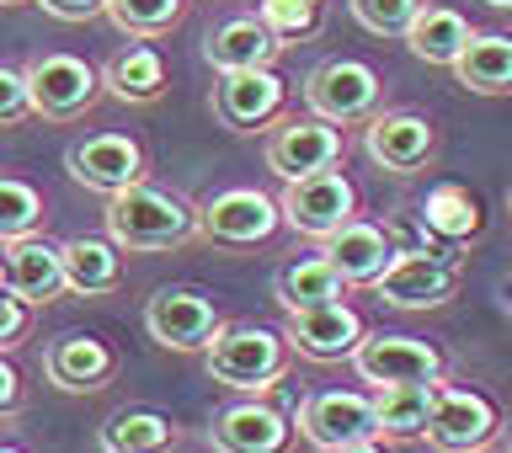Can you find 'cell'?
Returning a JSON list of instances; mask_svg holds the SVG:
<instances>
[{
    "instance_id": "484cf974",
    "label": "cell",
    "mask_w": 512,
    "mask_h": 453,
    "mask_svg": "<svg viewBox=\"0 0 512 453\" xmlns=\"http://www.w3.org/2000/svg\"><path fill=\"white\" fill-rule=\"evenodd\" d=\"M379 411V438L384 443H411L427 432V411H432V384H384L374 395Z\"/></svg>"
},
{
    "instance_id": "8992f818",
    "label": "cell",
    "mask_w": 512,
    "mask_h": 453,
    "mask_svg": "<svg viewBox=\"0 0 512 453\" xmlns=\"http://www.w3.org/2000/svg\"><path fill=\"white\" fill-rule=\"evenodd\" d=\"M22 75H27L32 112L54 123H70L80 112H91L96 96H102V75L75 54H32Z\"/></svg>"
},
{
    "instance_id": "ba28073f",
    "label": "cell",
    "mask_w": 512,
    "mask_h": 453,
    "mask_svg": "<svg viewBox=\"0 0 512 453\" xmlns=\"http://www.w3.org/2000/svg\"><path fill=\"white\" fill-rule=\"evenodd\" d=\"M278 208H283V224H294L299 235L326 240L331 230H342V224L358 214V187H352L336 166H326V171L294 176V182L283 187Z\"/></svg>"
},
{
    "instance_id": "f35d334b",
    "label": "cell",
    "mask_w": 512,
    "mask_h": 453,
    "mask_svg": "<svg viewBox=\"0 0 512 453\" xmlns=\"http://www.w3.org/2000/svg\"><path fill=\"white\" fill-rule=\"evenodd\" d=\"M486 6H496V11H512V0H486Z\"/></svg>"
},
{
    "instance_id": "9a60e30c",
    "label": "cell",
    "mask_w": 512,
    "mask_h": 453,
    "mask_svg": "<svg viewBox=\"0 0 512 453\" xmlns=\"http://www.w3.org/2000/svg\"><path fill=\"white\" fill-rule=\"evenodd\" d=\"M336 160H342V128L315 118V112L310 118H288L283 128H272V139H267V171H278L283 182L326 171Z\"/></svg>"
},
{
    "instance_id": "44dd1931",
    "label": "cell",
    "mask_w": 512,
    "mask_h": 453,
    "mask_svg": "<svg viewBox=\"0 0 512 453\" xmlns=\"http://www.w3.org/2000/svg\"><path fill=\"white\" fill-rule=\"evenodd\" d=\"M283 54V38L272 32L262 16H230V22H219L214 32L203 38V59L214 64V70H256V64H272Z\"/></svg>"
},
{
    "instance_id": "30bf717a",
    "label": "cell",
    "mask_w": 512,
    "mask_h": 453,
    "mask_svg": "<svg viewBox=\"0 0 512 453\" xmlns=\"http://www.w3.org/2000/svg\"><path fill=\"white\" fill-rule=\"evenodd\" d=\"M352 368L363 384H438L443 379V352L422 342V336H363L352 352Z\"/></svg>"
},
{
    "instance_id": "52a82bcc",
    "label": "cell",
    "mask_w": 512,
    "mask_h": 453,
    "mask_svg": "<svg viewBox=\"0 0 512 453\" xmlns=\"http://www.w3.org/2000/svg\"><path fill=\"white\" fill-rule=\"evenodd\" d=\"M374 288L390 310H438L459 294V262L448 251H395Z\"/></svg>"
},
{
    "instance_id": "2e32d148",
    "label": "cell",
    "mask_w": 512,
    "mask_h": 453,
    "mask_svg": "<svg viewBox=\"0 0 512 453\" xmlns=\"http://www.w3.org/2000/svg\"><path fill=\"white\" fill-rule=\"evenodd\" d=\"M0 272H6L11 294L22 304H32V310H48L59 294H70V283H64V256H59V246H48L38 230L22 235V240H6Z\"/></svg>"
},
{
    "instance_id": "5b68a950",
    "label": "cell",
    "mask_w": 512,
    "mask_h": 453,
    "mask_svg": "<svg viewBox=\"0 0 512 453\" xmlns=\"http://www.w3.org/2000/svg\"><path fill=\"white\" fill-rule=\"evenodd\" d=\"M379 75L368 70L363 59H320L310 75H304V107L315 118H326L336 128L347 123H368L379 107Z\"/></svg>"
},
{
    "instance_id": "836d02e7",
    "label": "cell",
    "mask_w": 512,
    "mask_h": 453,
    "mask_svg": "<svg viewBox=\"0 0 512 453\" xmlns=\"http://www.w3.org/2000/svg\"><path fill=\"white\" fill-rule=\"evenodd\" d=\"M32 112V96H27V75L11 70V64H0V128L6 123H22Z\"/></svg>"
},
{
    "instance_id": "f1b7e54d",
    "label": "cell",
    "mask_w": 512,
    "mask_h": 453,
    "mask_svg": "<svg viewBox=\"0 0 512 453\" xmlns=\"http://www.w3.org/2000/svg\"><path fill=\"white\" fill-rule=\"evenodd\" d=\"M102 11L112 16L118 32H128V38H160V32H171L182 22L187 0H107Z\"/></svg>"
},
{
    "instance_id": "7a4b0ae2",
    "label": "cell",
    "mask_w": 512,
    "mask_h": 453,
    "mask_svg": "<svg viewBox=\"0 0 512 453\" xmlns=\"http://www.w3.org/2000/svg\"><path fill=\"white\" fill-rule=\"evenodd\" d=\"M288 336L267 331V326H219V336L203 347V363L219 384H230L240 395H262L288 374Z\"/></svg>"
},
{
    "instance_id": "3957f363",
    "label": "cell",
    "mask_w": 512,
    "mask_h": 453,
    "mask_svg": "<svg viewBox=\"0 0 512 453\" xmlns=\"http://www.w3.org/2000/svg\"><path fill=\"white\" fill-rule=\"evenodd\" d=\"M299 438L320 453H363L379 448V411L358 390H320L299 406Z\"/></svg>"
},
{
    "instance_id": "4316f807",
    "label": "cell",
    "mask_w": 512,
    "mask_h": 453,
    "mask_svg": "<svg viewBox=\"0 0 512 453\" xmlns=\"http://www.w3.org/2000/svg\"><path fill=\"white\" fill-rule=\"evenodd\" d=\"M176 443V427L171 416L160 411H144V406H128V411H112L102 422V448L107 453H160Z\"/></svg>"
},
{
    "instance_id": "60d3db41",
    "label": "cell",
    "mask_w": 512,
    "mask_h": 453,
    "mask_svg": "<svg viewBox=\"0 0 512 453\" xmlns=\"http://www.w3.org/2000/svg\"><path fill=\"white\" fill-rule=\"evenodd\" d=\"M507 208H512V192H507Z\"/></svg>"
},
{
    "instance_id": "277c9868",
    "label": "cell",
    "mask_w": 512,
    "mask_h": 453,
    "mask_svg": "<svg viewBox=\"0 0 512 453\" xmlns=\"http://www.w3.org/2000/svg\"><path fill=\"white\" fill-rule=\"evenodd\" d=\"M502 411L491 395L464 390V384H432V411H427V432L422 438L443 453H475L496 443Z\"/></svg>"
},
{
    "instance_id": "4dcf8cb0",
    "label": "cell",
    "mask_w": 512,
    "mask_h": 453,
    "mask_svg": "<svg viewBox=\"0 0 512 453\" xmlns=\"http://www.w3.org/2000/svg\"><path fill=\"white\" fill-rule=\"evenodd\" d=\"M43 230V192L22 176H0V246Z\"/></svg>"
},
{
    "instance_id": "5bb4252c",
    "label": "cell",
    "mask_w": 512,
    "mask_h": 453,
    "mask_svg": "<svg viewBox=\"0 0 512 453\" xmlns=\"http://www.w3.org/2000/svg\"><path fill=\"white\" fill-rule=\"evenodd\" d=\"M64 166H70V176L80 187L107 192V198H112V192L144 182V144L128 139V134H91V139L70 144Z\"/></svg>"
},
{
    "instance_id": "ffe728a7",
    "label": "cell",
    "mask_w": 512,
    "mask_h": 453,
    "mask_svg": "<svg viewBox=\"0 0 512 453\" xmlns=\"http://www.w3.org/2000/svg\"><path fill=\"white\" fill-rule=\"evenodd\" d=\"M326 256H331V267L342 272V283H358V288H374L379 283V272L390 267V235H384V224H368L352 214L342 230H331L326 235Z\"/></svg>"
},
{
    "instance_id": "ab89813d",
    "label": "cell",
    "mask_w": 512,
    "mask_h": 453,
    "mask_svg": "<svg viewBox=\"0 0 512 453\" xmlns=\"http://www.w3.org/2000/svg\"><path fill=\"white\" fill-rule=\"evenodd\" d=\"M0 6H22V0H0Z\"/></svg>"
},
{
    "instance_id": "8fae6325",
    "label": "cell",
    "mask_w": 512,
    "mask_h": 453,
    "mask_svg": "<svg viewBox=\"0 0 512 453\" xmlns=\"http://www.w3.org/2000/svg\"><path fill=\"white\" fill-rule=\"evenodd\" d=\"M288 86L272 75V64H256V70H224L214 86V118L230 128V134H256L283 112Z\"/></svg>"
},
{
    "instance_id": "6da1fadb",
    "label": "cell",
    "mask_w": 512,
    "mask_h": 453,
    "mask_svg": "<svg viewBox=\"0 0 512 453\" xmlns=\"http://www.w3.org/2000/svg\"><path fill=\"white\" fill-rule=\"evenodd\" d=\"M107 235L118 240V251H139V256L176 251L198 235V208L187 198H171V192L150 187V182H134L123 192H112Z\"/></svg>"
},
{
    "instance_id": "4fadbf2b",
    "label": "cell",
    "mask_w": 512,
    "mask_h": 453,
    "mask_svg": "<svg viewBox=\"0 0 512 453\" xmlns=\"http://www.w3.org/2000/svg\"><path fill=\"white\" fill-rule=\"evenodd\" d=\"M288 347L299 352V358H315V363H342L358 352L363 342V315L358 310H347L342 299H331V304H310V310H294L288 315Z\"/></svg>"
},
{
    "instance_id": "7c38bea8",
    "label": "cell",
    "mask_w": 512,
    "mask_h": 453,
    "mask_svg": "<svg viewBox=\"0 0 512 453\" xmlns=\"http://www.w3.org/2000/svg\"><path fill=\"white\" fill-rule=\"evenodd\" d=\"M219 326L224 320L214 310V299L192 294V288H160V294L144 304V331L171 352H203L219 336Z\"/></svg>"
},
{
    "instance_id": "e575fe53",
    "label": "cell",
    "mask_w": 512,
    "mask_h": 453,
    "mask_svg": "<svg viewBox=\"0 0 512 453\" xmlns=\"http://www.w3.org/2000/svg\"><path fill=\"white\" fill-rule=\"evenodd\" d=\"M27 326H32V304H22L6 283H0V352H11L16 342H22Z\"/></svg>"
},
{
    "instance_id": "d590c367",
    "label": "cell",
    "mask_w": 512,
    "mask_h": 453,
    "mask_svg": "<svg viewBox=\"0 0 512 453\" xmlns=\"http://www.w3.org/2000/svg\"><path fill=\"white\" fill-rule=\"evenodd\" d=\"M38 6L54 16V22H91V16L102 11L107 0H38Z\"/></svg>"
},
{
    "instance_id": "9c48e42d",
    "label": "cell",
    "mask_w": 512,
    "mask_h": 453,
    "mask_svg": "<svg viewBox=\"0 0 512 453\" xmlns=\"http://www.w3.org/2000/svg\"><path fill=\"white\" fill-rule=\"evenodd\" d=\"M278 224L283 208L256 187H224L198 203V235L219 240V246H262Z\"/></svg>"
},
{
    "instance_id": "74e56055",
    "label": "cell",
    "mask_w": 512,
    "mask_h": 453,
    "mask_svg": "<svg viewBox=\"0 0 512 453\" xmlns=\"http://www.w3.org/2000/svg\"><path fill=\"white\" fill-rule=\"evenodd\" d=\"M502 299H507V310H512V278L502 283Z\"/></svg>"
},
{
    "instance_id": "7402d4cb",
    "label": "cell",
    "mask_w": 512,
    "mask_h": 453,
    "mask_svg": "<svg viewBox=\"0 0 512 453\" xmlns=\"http://www.w3.org/2000/svg\"><path fill=\"white\" fill-rule=\"evenodd\" d=\"M64 256V283L70 294H86V299H102V294H118L123 283V256H118V240H102V235H75L59 246Z\"/></svg>"
},
{
    "instance_id": "e0dca14e",
    "label": "cell",
    "mask_w": 512,
    "mask_h": 453,
    "mask_svg": "<svg viewBox=\"0 0 512 453\" xmlns=\"http://www.w3.org/2000/svg\"><path fill=\"white\" fill-rule=\"evenodd\" d=\"M363 144L374 155V166L395 171V176H416L432 160V150H438V134H432V123L422 112H374Z\"/></svg>"
},
{
    "instance_id": "1f68e13d",
    "label": "cell",
    "mask_w": 512,
    "mask_h": 453,
    "mask_svg": "<svg viewBox=\"0 0 512 453\" xmlns=\"http://www.w3.org/2000/svg\"><path fill=\"white\" fill-rule=\"evenodd\" d=\"M427 0H352V22L374 38H406L411 16L422 11Z\"/></svg>"
},
{
    "instance_id": "f546056e",
    "label": "cell",
    "mask_w": 512,
    "mask_h": 453,
    "mask_svg": "<svg viewBox=\"0 0 512 453\" xmlns=\"http://www.w3.org/2000/svg\"><path fill=\"white\" fill-rule=\"evenodd\" d=\"M427 230H438L443 240H470L480 230V203L454 182L432 187L427 192Z\"/></svg>"
},
{
    "instance_id": "83f0119b",
    "label": "cell",
    "mask_w": 512,
    "mask_h": 453,
    "mask_svg": "<svg viewBox=\"0 0 512 453\" xmlns=\"http://www.w3.org/2000/svg\"><path fill=\"white\" fill-rule=\"evenodd\" d=\"M342 272L331 267V256L320 251L310 256V262H294V267H283L278 272V304H283V315H294V310H310V304H331V299H342Z\"/></svg>"
},
{
    "instance_id": "cb8c5ba5",
    "label": "cell",
    "mask_w": 512,
    "mask_h": 453,
    "mask_svg": "<svg viewBox=\"0 0 512 453\" xmlns=\"http://www.w3.org/2000/svg\"><path fill=\"white\" fill-rule=\"evenodd\" d=\"M454 75L475 96H512V32H475L454 59Z\"/></svg>"
},
{
    "instance_id": "8d00e7d4",
    "label": "cell",
    "mask_w": 512,
    "mask_h": 453,
    "mask_svg": "<svg viewBox=\"0 0 512 453\" xmlns=\"http://www.w3.org/2000/svg\"><path fill=\"white\" fill-rule=\"evenodd\" d=\"M22 406V379H16V368L0 363V416H16Z\"/></svg>"
},
{
    "instance_id": "d6a6232c",
    "label": "cell",
    "mask_w": 512,
    "mask_h": 453,
    "mask_svg": "<svg viewBox=\"0 0 512 453\" xmlns=\"http://www.w3.org/2000/svg\"><path fill=\"white\" fill-rule=\"evenodd\" d=\"M320 6H326V0H262L256 16L288 43V38H310L320 27Z\"/></svg>"
},
{
    "instance_id": "d6986e66",
    "label": "cell",
    "mask_w": 512,
    "mask_h": 453,
    "mask_svg": "<svg viewBox=\"0 0 512 453\" xmlns=\"http://www.w3.org/2000/svg\"><path fill=\"white\" fill-rule=\"evenodd\" d=\"M208 443L224 453H272L288 443V416L267 400H240V406H224L214 416Z\"/></svg>"
},
{
    "instance_id": "603a6c76",
    "label": "cell",
    "mask_w": 512,
    "mask_h": 453,
    "mask_svg": "<svg viewBox=\"0 0 512 453\" xmlns=\"http://www.w3.org/2000/svg\"><path fill=\"white\" fill-rule=\"evenodd\" d=\"M102 86L118 96V102H128V107H150V102L166 96V59L139 38L134 48H118V54L107 59Z\"/></svg>"
},
{
    "instance_id": "ac0fdd59",
    "label": "cell",
    "mask_w": 512,
    "mask_h": 453,
    "mask_svg": "<svg viewBox=\"0 0 512 453\" xmlns=\"http://www.w3.org/2000/svg\"><path fill=\"white\" fill-rule=\"evenodd\" d=\"M43 374L54 390L64 395H91V390H102V384L118 374V358H112V347L107 342H96V336L86 331H64L48 342L43 352Z\"/></svg>"
},
{
    "instance_id": "b9f144b4",
    "label": "cell",
    "mask_w": 512,
    "mask_h": 453,
    "mask_svg": "<svg viewBox=\"0 0 512 453\" xmlns=\"http://www.w3.org/2000/svg\"><path fill=\"white\" fill-rule=\"evenodd\" d=\"M0 283H6V272H0Z\"/></svg>"
},
{
    "instance_id": "d4e9b609",
    "label": "cell",
    "mask_w": 512,
    "mask_h": 453,
    "mask_svg": "<svg viewBox=\"0 0 512 453\" xmlns=\"http://www.w3.org/2000/svg\"><path fill=\"white\" fill-rule=\"evenodd\" d=\"M470 38H475L470 22H464L459 11H448V6H422L411 16V27H406L411 54L427 59V64H448V70H454V59L464 54V43H470Z\"/></svg>"
}]
</instances>
